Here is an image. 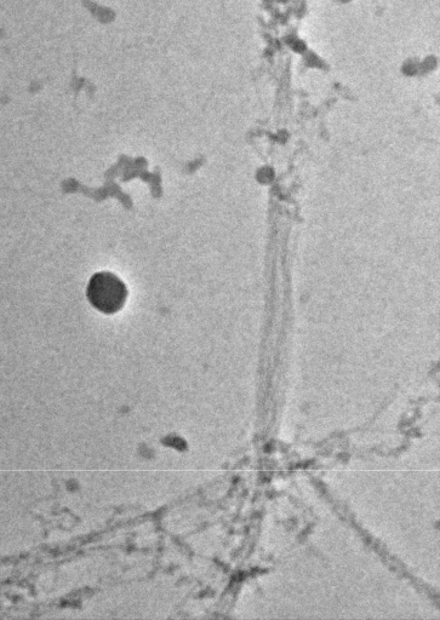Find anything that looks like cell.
<instances>
[{
  "label": "cell",
  "mask_w": 440,
  "mask_h": 620,
  "mask_svg": "<svg viewBox=\"0 0 440 620\" xmlns=\"http://www.w3.org/2000/svg\"><path fill=\"white\" fill-rule=\"evenodd\" d=\"M128 291L123 281L111 273H99L91 278L88 297L91 304L102 313L118 312L127 301Z\"/></svg>",
  "instance_id": "obj_1"
}]
</instances>
